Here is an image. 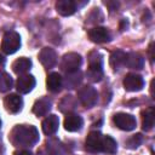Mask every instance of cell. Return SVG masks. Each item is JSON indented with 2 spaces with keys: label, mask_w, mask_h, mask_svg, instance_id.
<instances>
[{
  "label": "cell",
  "mask_w": 155,
  "mask_h": 155,
  "mask_svg": "<svg viewBox=\"0 0 155 155\" xmlns=\"http://www.w3.org/2000/svg\"><path fill=\"white\" fill-rule=\"evenodd\" d=\"M10 139L17 147H33L39 140V132L33 125H17L11 131Z\"/></svg>",
  "instance_id": "6da1fadb"
},
{
  "label": "cell",
  "mask_w": 155,
  "mask_h": 155,
  "mask_svg": "<svg viewBox=\"0 0 155 155\" xmlns=\"http://www.w3.org/2000/svg\"><path fill=\"white\" fill-rule=\"evenodd\" d=\"M87 79L92 82H98L103 78V59L102 54L97 51H92L88 54V68L86 71Z\"/></svg>",
  "instance_id": "7a4b0ae2"
},
{
  "label": "cell",
  "mask_w": 155,
  "mask_h": 155,
  "mask_svg": "<svg viewBox=\"0 0 155 155\" xmlns=\"http://www.w3.org/2000/svg\"><path fill=\"white\" fill-rule=\"evenodd\" d=\"M21 47V36L17 31H6L1 41V51L6 54H12Z\"/></svg>",
  "instance_id": "3957f363"
},
{
  "label": "cell",
  "mask_w": 155,
  "mask_h": 155,
  "mask_svg": "<svg viewBox=\"0 0 155 155\" xmlns=\"http://www.w3.org/2000/svg\"><path fill=\"white\" fill-rule=\"evenodd\" d=\"M78 98L86 108H92L98 101V92L92 86H84L78 92Z\"/></svg>",
  "instance_id": "277c9868"
},
{
  "label": "cell",
  "mask_w": 155,
  "mask_h": 155,
  "mask_svg": "<svg viewBox=\"0 0 155 155\" xmlns=\"http://www.w3.org/2000/svg\"><path fill=\"white\" fill-rule=\"evenodd\" d=\"M82 63V58L79 53L76 52H69V53H65L62 58V63H61V67L62 69L67 73H74V71H78L80 65Z\"/></svg>",
  "instance_id": "5b68a950"
},
{
  "label": "cell",
  "mask_w": 155,
  "mask_h": 155,
  "mask_svg": "<svg viewBox=\"0 0 155 155\" xmlns=\"http://www.w3.org/2000/svg\"><path fill=\"white\" fill-rule=\"evenodd\" d=\"M113 121L116 125V127H119L122 131H132L137 126L136 117L133 115L126 114V113H117V114H115L114 117H113Z\"/></svg>",
  "instance_id": "8992f818"
},
{
  "label": "cell",
  "mask_w": 155,
  "mask_h": 155,
  "mask_svg": "<svg viewBox=\"0 0 155 155\" xmlns=\"http://www.w3.org/2000/svg\"><path fill=\"white\" fill-rule=\"evenodd\" d=\"M124 87L126 91L130 92H136V91H140L144 87V80L139 74L136 73H130L124 78Z\"/></svg>",
  "instance_id": "52a82bcc"
},
{
  "label": "cell",
  "mask_w": 155,
  "mask_h": 155,
  "mask_svg": "<svg viewBox=\"0 0 155 155\" xmlns=\"http://www.w3.org/2000/svg\"><path fill=\"white\" fill-rule=\"evenodd\" d=\"M35 84H36V81H35V78L33 75L23 74L16 81V88L19 93L25 94V93H29L35 87Z\"/></svg>",
  "instance_id": "ba28073f"
},
{
  "label": "cell",
  "mask_w": 155,
  "mask_h": 155,
  "mask_svg": "<svg viewBox=\"0 0 155 155\" xmlns=\"http://www.w3.org/2000/svg\"><path fill=\"white\" fill-rule=\"evenodd\" d=\"M4 105L5 109L10 113V114H17L22 110L23 107V99L19 94L16 93H11L8 96H6L5 101H4Z\"/></svg>",
  "instance_id": "9c48e42d"
},
{
  "label": "cell",
  "mask_w": 155,
  "mask_h": 155,
  "mask_svg": "<svg viewBox=\"0 0 155 155\" xmlns=\"http://www.w3.org/2000/svg\"><path fill=\"white\" fill-rule=\"evenodd\" d=\"M102 138H103V134H101L99 132H97V131L90 132L86 138V142H85L86 150L90 153L102 151Z\"/></svg>",
  "instance_id": "30bf717a"
},
{
  "label": "cell",
  "mask_w": 155,
  "mask_h": 155,
  "mask_svg": "<svg viewBox=\"0 0 155 155\" xmlns=\"http://www.w3.org/2000/svg\"><path fill=\"white\" fill-rule=\"evenodd\" d=\"M87 35H88V38H90L91 41L97 42V44L107 42V41L110 40V33L104 27H94V28H92V29L88 30Z\"/></svg>",
  "instance_id": "8fae6325"
},
{
  "label": "cell",
  "mask_w": 155,
  "mask_h": 155,
  "mask_svg": "<svg viewBox=\"0 0 155 155\" xmlns=\"http://www.w3.org/2000/svg\"><path fill=\"white\" fill-rule=\"evenodd\" d=\"M39 61L45 68H52L57 63V53L51 47H44L39 53Z\"/></svg>",
  "instance_id": "7c38bea8"
},
{
  "label": "cell",
  "mask_w": 155,
  "mask_h": 155,
  "mask_svg": "<svg viewBox=\"0 0 155 155\" xmlns=\"http://www.w3.org/2000/svg\"><path fill=\"white\" fill-rule=\"evenodd\" d=\"M82 117L78 114H73V113H69L67 114L65 119H64V128L68 131V132H76L79 131L81 127H82Z\"/></svg>",
  "instance_id": "4fadbf2b"
},
{
  "label": "cell",
  "mask_w": 155,
  "mask_h": 155,
  "mask_svg": "<svg viewBox=\"0 0 155 155\" xmlns=\"http://www.w3.org/2000/svg\"><path fill=\"white\" fill-rule=\"evenodd\" d=\"M58 126H59V119H58L57 115H53V114L48 115L42 121V125H41L44 133L47 134V136L54 134L57 132V130H58Z\"/></svg>",
  "instance_id": "5bb4252c"
},
{
  "label": "cell",
  "mask_w": 155,
  "mask_h": 155,
  "mask_svg": "<svg viewBox=\"0 0 155 155\" xmlns=\"http://www.w3.org/2000/svg\"><path fill=\"white\" fill-rule=\"evenodd\" d=\"M56 10L62 16H71L76 11V4L71 0H58L56 2Z\"/></svg>",
  "instance_id": "9a60e30c"
},
{
  "label": "cell",
  "mask_w": 155,
  "mask_h": 155,
  "mask_svg": "<svg viewBox=\"0 0 155 155\" xmlns=\"http://www.w3.org/2000/svg\"><path fill=\"white\" fill-rule=\"evenodd\" d=\"M52 103L48 98H40L38 99L33 105V113L36 116H45L51 110Z\"/></svg>",
  "instance_id": "2e32d148"
},
{
  "label": "cell",
  "mask_w": 155,
  "mask_h": 155,
  "mask_svg": "<svg viewBox=\"0 0 155 155\" xmlns=\"http://www.w3.org/2000/svg\"><path fill=\"white\" fill-rule=\"evenodd\" d=\"M63 85V78L61 76L59 73H50L47 79H46V86H47V90L51 91V92H58L61 90Z\"/></svg>",
  "instance_id": "e0dca14e"
},
{
  "label": "cell",
  "mask_w": 155,
  "mask_h": 155,
  "mask_svg": "<svg viewBox=\"0 0 155 155\" xmlns=\"http://www.w3.org/2000/svg\"><path fill=\"white\" fill-rule=\"evenodd\" d=\"M125 65L131 69H142L144 65V58L139 53H136V52L126 53Z\"/></svg>",
  "instance_id": "ac0fdd59"
},
{
  "label": "cell",
  "mask_w": 155,
  "mask_h": 155,
  "mask_svg": "<svg viewBox=\"0 0 155 155\" xmlns=\"http://www.w3.org/2000/svg\"><path fill=\"white\" fill-rule=\"evenodd\" d=\"M30 68H31V61L27 57H19L12 63V70L18 75H23Z\"/></svg>",
  "instance_id": "d6986e66"
},
{
  "label": "cell",
  "mask_w": 155,
  "mask_h": 155,
  "mask_svg": "<svg viewBox=\"0 0 155 155\" xmlns=\"http://www.w3.org/2000/svg\"><path fill=\"white\" fill-rule=\"evenodd\" d=\"M125 58H126V53L121 50H117V51H114L110 57H109V63H110V67L116 70V69H120L121 67L125 65Z\"/></svg>",
  "instance_id": "ffe728a7"
},
{
  "label": "cell",
  "mask_w": 155,
  "mask_h": 155,
  "mask_svg": "<svg viewBox=\"0 0 155 155\" xmlns=\"http://www.w3.org/2000/svg\"><path fill=\"white\" fill-rule=\"evenodd\" d=\"M154 120H155V116H154L153 107H149L145 110H143V113H142V127L144 131H150L153 128Z\"/></svg>",
  "instance_id": "44dd1931"
},
{
  "label": "cell",
  "mask_w": 155,
  "mask_h": 155,
  "mask_svg": "<svg viewBox=\"0 0 155 155\" xmlns=\"http://www.w3.org/2000/svg\"><path fill=\"white\" fill-rule=\"evenodd\" d=\"M46 149H47L48 155H64V147L56 138H52V139L47 140Z\"/></svg>",
  "instance_id": "7402d4cb"
},
{
  "label": "cell",
  "mask_w": 155,
  "mask_h": 155,
  "mask_svg": "<svg viewBox=\"0 0 155 155\" xmlns=\"http://www.w3.org/2000/svg\"><path fill=\"white\" fill-rule=\"evenodd\" d=\"M117 150V143L110 136H103L102 138V151L107 154H115Z\"/></svg>",
  "instance_id": "603a6c76"
},
{
  "label": "cell",
  "mask_w": 155,
  "mask_h": 155,
  "mask_svg": "<svg viewBox=\"0 0 155 155\" xmlns=\"http://www.w3.org/2000/svg\"><path fill=\"white\" fill-rule=\"evenodd\" d=\"M81 79H82V75H81V73L79 70L74 71V73H67L64 84H65V86L68 88H74L81 82Z\"/></svg>",
  "instance_id": "cb8c5ba5"
},
{
  "label": "cell",
  "mask_w": 155,
  "mask_h": 155,
  "mask_svg": "<svg viewBox=\"0 0 155 155\" xmlns=\"http://www.w3.org/2000/svg\"><path fill=\"white\" fill-rule=\"evenodd\" d=\"M13 80L11 75L4 70H0V92H7L12 88Z\"/></svg>",
  "instance_id": "d4e9b609"
},
{
  "label": "cell",
  "mask_w": 155,
  "mask_h": 155,
  "mask_svg": "<svg viewBox=\"0 0 155 155\" xmlns=\"http://www.w3.org/2000/svg\"><path fill=\"white\" fill-rule=\"evenodd\" d=\"M142 140H143L142 134H139V133L133 134L132 137H130V138L126 140V147H127L128 149H136V148H138V147L140 145Z\"/></svg>",
  "instance_id": "484cf974"
},
{
  "label": "cell",
  "mask_w": 155,
  "mask_h": 155,
  "mask_svg": "<svg viewBox=\"0 0 155 155\" xmlns=\"http://www.w3.org/2000/svg\"><path fill=\"white\" fill-rule=\"evenodd\" d=\"M153 51H154V42H150V45H149V57H150V62L151 63L154 62V53H153Z\"/></svg>",
  "instance_id": "4316f807"
},
{
  "label": "cell",
  "mask_w": 155,
  "mask_h": 155,
  "mask_svg": "<svg viewBox=\"0 0 155 155\" xmlns=\"http://www.w3.org/2000/svg\"><path fill=\"white\" fill-rule=\"evenodd\" d=\"M13 155H33L29 150H25V149H22V150H17L13 153Z\"/></svg>",
  "instance_id": "83f0119b"
},
{
  "label": "cell",
  "mask_w": 155,
  "mask_h": 155,
  "mask_svg": "<svg viewBox=\"0 0 155 155\" xmlns=\"http://www.w3.org/2000/svg\"><path fill=\"white\" fill-rule=\"evenodd\" d=\"M5 62H6V58L2 54H0V67H2L5 64Z\"/></svg>",
  "instance_id": "f1b7e54d"
},
{
  "label": "cell",
  "mask_w": 155,
  "mask_h": 155,
  "mask_svg": "<svg viewBox=\"0 0 155 155\" xmlns=\"http://www.w3.org/2000/svg\"><path fill=\"white\" fill-rule=\"evenodd\" d=\"M2 150H4V148H2V143H1V140H0V155H1Z\"/></svg>",
  "instance_id": "f546056e"
},
{
  "label": "cell",
  "mask_w": 155,
  "mask_h": 155,
  "mask_svg": "<svg viewBox=\"0 0 155 155\" xmlns=\"http://www.w3.org/2000/svg\"><path fill=\"white\" fill-rule=\"evenodd\" d=\"M0 128H1V120H0Z\"/></svg>",
  "instance_id": "4dcf8cb0"
}]
</instances>
